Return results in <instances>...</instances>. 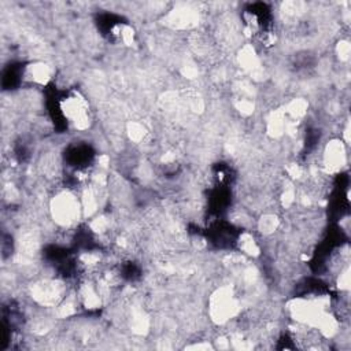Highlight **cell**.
Here are the masks:
<instances>
[{
  "label": "cell",
  "mask_w": 351,
  "mask_h": 351,
  "mask_svg": "<svg viewBox=\"0 0 351 351\" xmlns=\"http://www.w3.org/2000/svg\"><path fill=\"white\" fill-rule=\"evenodd\" d=\"M60 111L75 129L84 130L89 126V110L86 100L78 93H71L60 101Z\"/></svg>",
  "instance_id": "cell-2"
},
{
  "label": "cell",
  "mask_w": 351,
  "mask_h": 351,
  "mask_svg": "<svg viewBox=\"0 0 351 351\" xmlns=\"http://www.w3.org/2000/svg\"><path fill=\"white\" fill-rule=\"evenodd\" d=\"M23 74L33 84H45L49 80V69L44 63L29 64Z\"/></svg>",
  "instance_id": "cell-5"
},
{
  "label": "cell",
  "mask_w": 351,
  "mask_h": 351,
  "mask_svg": "<svg viewBox=\"0 0 351 351\" xmlns=\"http://www.w3.org/2000/svg\"><path fill=\"white\" fill-rule=\"evenodd\" d=\"M51 211L53 219L59 225L69 226L78 218L81 206L78 203V199L71 192L64 191L53 197L51 203Z\"/></svg>",
  "instance_id": "cell-1"
},
{
  "label": "cell",
  "mask_w": 351,
  "mask_h": 351,
  "mask_svg": "<svg viewBox=\"0 0 351 351\" xmlns=\"http://www.w3.org/2000/svg\"><path fill=\"white\" fill-rule=\"evenodd\" d=\"M346 163V151L340 140H332L326 144L322 154V165L329 173L339 171Z\"/></svg>",
  "instance_id": "cell-4"
},
{
  "label": "cell",
  "mask_w": 351,
  "mask_h": 351,
  "mask_svg": "<svg viewBox=\"0 0 351 351\" xmlns=\"http://www.w3.org/2000/svg\"><path fill=\"white\" fill-rule=\"evenodd\" d=\"M237 310V300L230 288L222 287L217 289L210 298V315L211 318L222 324L230 317H233Z\"/></svg>",
  "instance_id": "cell-3"
}]
</instances>
